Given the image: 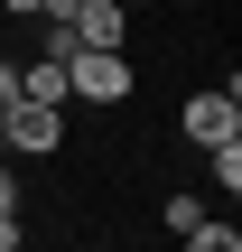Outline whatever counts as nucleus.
Wrapping results in <instances>:
<instances>
[{
  "label": "nucleus",
  "instance_id": "obj_3",
  "mask_svg": "<svg viewBox=\"0 0 242 252\" xmlns=\"http://www.w3.org/2000/svg\"><path fill=\"white\" fill-rule=\"evenodd\" d=\"M177 131H187L196 150H215V140H242V94H224V84L187 94V103H177Z\"/></svg>",
  "mask_w": 242,
  "mask_h": 252
},
{
  "label": "nucleus",
  "instance_id": "obj_6",
  "mask_svg": "<svg viewBox=\"0 0 242 252\" xmlns=\"http://www.w3.org/2000/svg\"><path fill=\"white\" fill-rule=\"evenodd\" d=\"M187 243L196 252H242V224H215V215H205V224H187Z\"/></svg>",
  "mask_w": 242,
  "mask_h": 252
},
{
  "label": "nucleus",
  "instance_id": "obj_1",
  "mask_svg": "<svg viewBox=\"0 0 242 252\" xmlns=\"http://www.w3.org/2000/svg\"><path fill=\"white\" fill-rule=\"evenodd\" d=\"M131 56L121 47H75L65 56V103H93V112H112V103H131Z\"/></svg>",
  "mask_w": 242,
  "mask_h": 252
},
{
  "label": "nucleus",
  "instance_id": "obj_4",
  "mask_svg": "<svg viewBox=\"0 0 242 252\" xmlns=\"http://www.w3.org/2000/svg\"><path fill=\"white\" fill-rule=\"evenodd\" d=\"M65 28H75V47H121V37H131V9H121V0H75ZM75 47H65V56H75Z\"/></svg>",
  "mask_w": 242,
  "mask_h": 252
},
{
  "label": "nucleus",
  "instance_id": "obj_10",
  "mask_svg": "<svg viewBox=\"0 0 242 252\" xmlns=\"http://www.w3.org/2000/svg\"><path fill=\"white\" fill-rule=\"evenodd\" d=\"M9 215H19V187H9V168H0V224H9Z\"/></svg>",
  "mask_w": 242,
  "mask_h": 252
},
{
  "label": "nucleus",
  "instance_id": "obj_8",
  "mask_svg": "<svg viewBox=\"0 0 242 252\" xmlns=\"http://www.w3.org/2000/svg\"><path fill=\"white\" fill-rule=\"evenodd\" d=\"M19 103V56H0V112Z\"/></svg>",
  "mask_w": 242,
  "mask_h": 252
},
{
  "label": "nucleus",
  "instance_id": "obj_2",
  "mask_svg": "<svg viewBox=\"0 0 242 252\" xmlns=\"http://www.w3.org/2000/svg\"><path fill=\"white\" fill-rule=\"evenodd\" d=\"M0 150H28V159H56V150H65V103H28V94H19V103L0 112Z\"/></svg>",
  "mask_w": 242,
  "mask_h": 252
},
{
  "label": "nucleus",
  "instance_id": "obj_5",
  "mask_svg": "<svg viewBox=\"0 0 242 252\" xmlns=\"http://www.w3.org/2000/svg\"><path fill=\"white\" fill-rule=\"evenodd\" d=\"M205 168H215V187L233 196V187H242V140H215V150H205Z\"/></svg>",
  "mask_w": 242,
  "mask_h": 252
},
{
  "label": "nucleus",
  "instance_id": "obj_7",
  "mask_svg": "<svg viewBox=\"0 0 242 252\" xmlns=\"http://www.w3.org/2000/svg\"><path fill=\"white\" fill-rule=\"evenodd\" d=\"M159 224L187 243V224H205V196H168V206H159Z\"/></svg>",
  "mask_w": 242,
  "mask_h": 252
},
{
  "label": "nucleus",
  "instance_id": "obj_9",
  "mask_svg": "<svg viewBox=\"0 0 242 252\" xmlns=\"http://www.w3.org/2000/svg\"><path fill=\"white\" fill-rule=\"evenodd\" d=\"M37 9H47V0H0V19H37Z\"/></svg>",
  "mask_w": 242,
  "mask_h": 252
},
{
  "label": "nucleus",
  "instance_id": "obj_11",
  "mask_svg": "<svg viewBox=\"0 0 242 252\" xmlns=\"http://www.w3.org/2000/svg\"><path fill=\"white\" fill-rule=\"evenodd\" d=\"M0 252H19V215H9V224H0Z\"/></svg>",
  "mask_w": 242,
  "mask_h": 252
},
{
  "label": "nucleus",
  "instance_id": "obj_12",
  "mask_svg": "<svg viewBox=\"0 0 242 252\" xmlns=\"http://www.w3.org/2000/svg\"><path fill=\"white\" fill-rule=\"evenodd\" d=\"M121 9H131V19H140V9H149V0H121Z\"/></svg>",
  "mask_w": 242,
  "mask_h": 252
}]
</instances>
